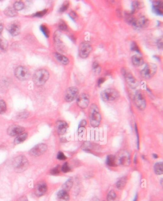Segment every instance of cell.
Returning a JSON list of instances; mask_svg holds the SVG:
<instances>
[{
    "instance_id": "6da1fadb",
    "label": "cell",
    "mask_w": 163,
    "mask_h": 201,
    "mask_svg": "<svg viewBox=\"0 0 163 201\" xmlns=\"http://www.w3.org/2000/svg\"><path fill=\"white\" fill-rule=\"evenodd\" d=\"M89 122L92 127H98L101 123L102 117L98 107L96 104H92L89 110Z\"/></svg>"
},
{
    "instance_id": "7a4b0ae2",
    "label": "cell",
    "mask_w": 163,
    "mask_h": 201,
    "mask_svg": "<svg viewBox=\"0 0 163 201\" xmlns=\"http://www.w3.org/2000/svg\"><path fill=\"white\" fill-rule=\"evenodd\" d=\"M49 77V74L47 70L45 69H40L35 72L33 79L36 85L40 86L44 85L48 80Z\"/></svg>"
},
{
    "instance_id": "3957f363",
    "label": "cell",
    "mask_w": 163,
    "mask_h": 201,
    "mask_svg": "<svg viewBox=\"0 0 163 201\" xmlns=\"http://www.w3.org/2000/svg\"><path fill=\"white\" fill-rule=\"evenodd\" d=\"M13 163L15 171L18 173L26 171L29 166L28 160L24 156H19L16 157Z\"/></svg>"
},
{
    "instance_id": "277c9868",
    "label": "cell",
    "mask_w": 163,
    "mask_h": 201,
    "mask_svg": "<svg viewBox=\"0 0 163 201\" xmlns=\"http://www.w3.org/2000/svg\"><path fill=\"white\" fill-rule=\"evenodd\" d=\"M116 165L128 166L130 164V156L127 151L122 150L115 156Z\"/></svg>"
},
{
    "instance_id": "5b68a950",
    "label": "cell",
    "mask_w": 163,
    "mask_h": 201,
    "mask_svg": "<svg viewBox=\"0 0 163 201\" xmlns=\"http://www.w3.org/2000/svg\"><path fill=\"white\" fill-rule=\"evenodd\" d=\"M119 96L120 93L118 91L114 89H106L101 93V97L104 102H109L115 100Z\"/></svg>"
},
{
    "instance_id": "8992f818",
    "label": "cell",
    "mask_w": 163,
    "mask_h": 201,
    "mask_svg": "<svg viewBox=\"0 0 163 201\" xmlns=\"http://www.w3.org/2000/svg\"><path fill=\"white\" fill-rule=\"evenodd\" d=\"M158 67L155 64L149 63L145 65L144 68L141 71L142 77L145 79L152 78L156 73Z\"/></svg>"
},
{
    "instance_id": "52a82bcc",
    "label": "cell",
    "mask_w": 163,
    "mask_h": 201,
    "mask_svg": "<svg viewBox=\"0 0 163 201\" xmlns=\"http://www.w3.org/2000/svg\"><path fill=\"white\" fill-rule=\"evenodd\" d=\"M122 73L125 78V80L128 85L131 88L135 89L139 85V82L136 79L135 77L130 72H128L125 69H122Z\"/></svg>"
},
{
    "instance_id": "ba28073f",
    "label": "cell",
    "mask_w": 163,
    "mask_h": 201,
    "mask_svg": "<svg viewBox=\"0 0 163 201\" xmlns=\"http://www.w3.org/2000/svg\"><path fill=\"white\" fill-rule=\"evenodd\" d=\"M92 46L87 42H83L79 45L78 53L79 57L82 58H86L88 57L92 52Z\"/></svg>"
},
{
    "instance_id": "9c48e42d",
    "label": "cell",
    "mask_w": 163,
    "mask_h": 201,
    "mask_svg": "<svg viewBox=\"0 0 163 201\" xmlns=\"http://www.w3.org/2000/svg\"><path fill=\"white\" fill-rule=\"evenodd\" d=\"M15 75L19 80H25L30 78V72L27 68L19 66L15 70Z\"/></svg>"
},
{
    "instance_id": "30bf717a",
    "label": "cell",
    "mask_w": 163,
    "mask_h": 201,
    "mask_svg": "<svg viewBox=\"0 0 163 201\" xmlns=\"http://www.w3.org/2000/svg\"><path fill=\"white\" fill-rule=\"evenodd\" d=\"M79 94L78 89L76 87H69L66 90L65 94V100L66 102H72L77 98Z\"/></svg>"
},
{
    "instance_id": "8fae6325",
    "label": "cell",
    "mask_w": 163,
    "mask_h": 201,
    "mask_svg": "<svg viewBox=\"0 0 163 201\" xmlns=\"http://www.w3.org/2000/svg\"><path fill=\"white\" fill-rule=\"evenodd\" d=\"M134 102L136 106L140 110H144L146 105V100L144 95L141 92H138L134 96Z\"/></svg>"
},
{
    "instance_id": "7c38bea8",
    "label": "cell",
    "mask_w": 163,
    "mask_h": 201,
    "mask_svg": "<svg viewBox=\"0 0 163 201\" xmlns=\"http://www.w3.org/2000/svg\"><path fill=\"white\" fill-rule=\"evenodd\" d=\"M47 146L45 144H38L34 146L29 151V154L32 156L37 157L44 154L47 150Z\"/></svg>"
},
{
    "instance_id": "4fadbf2b",
    "label": "cell",
    "mask_w": 163,
    "mask_h": 201,
    "mask_svg": "<svg viewBox=\"0 0 163 201\" xmlns=\"http://www.w3.org/2000/svg\"><path fill=\"white\" fill-rule=\"evenodd\" d=\"M77 104L78 106L82 109H86L89 105V96L87 94L82 93L77 97Z\"/></svg>"
},
{
    "instance_id": "5bb4252c",
    "label": "cell",
    "mask_w": 163,
    "mask_h": 201,
    "mask_svg": "<svg viewBox=\"0 0 163 201\" xmlns=\"http://www.w3.org/2000/svg\"><path fill=\"white\" fill-rule=\"evenodd\" d=\"M25 131L24 127L18 125H11L10 126L7 130V133L9 135L11 136H18L23 133Z\"/></svg>"
},
{
    "instance_id": "9a60e30c",
    "label": "cell",
    "mask_w": 163,
    "mask_h": 201,
    "mask_svg": "<svg viewBox=\"0 0 163 201\" xmlns=\"http://www.w3.org/2000/svg\"><path fill=\"white\" fill-rule=\"evenodd\" d=\"M47 190V185L45 182H39L36 186L35 193L37 196H41L46 193Z\"/></svg>"
},
{
    "instance_id": "2e32d148",
    "label": "cell",
    "mask_w": 163,
    "mask_h": 201,
    "mask_svg": "<svg viewBox=\"0 0 163 201\" xmlns=\"http://www.w3.org/2000/svg\"><path fill=\"white\" fill-rule=\"evenodd\" d=\"M68 124L64 121H59L56 124V129L59 135H64L67 130Z\"/></svg>"
},
{
    "instance_id": "e0dca14e",
    "label": "cell",
    "mask_w": 163,
    "mask_h": 201,
    "mask_svg": "<svg viewBox=\"0 0 163 201\" xmlns=\"http://www.w3.org/2000/svg\"><path fill=\"white\" fill-rule=\"evenodd\" d=\"M149 23V21L148 19L144 16H142L137 20L135 19L134 26L139 27H145L148 26Z\"/></svg>"
},
{
    "instance_id": "ac0fdd59",
    "label": "cell",
    "mask_w": 163,
    "mask_h": 201,
    "mask_svg": "<svg viewBox=\"0 0 163 201\" xmlns=\"http://www.w3.org/2000/svg\"><path fill=\"white\" fill-rule=\"evenodd\" d=\"M8 30L12 36H17L20 32V26L18 23H15L9 26Z\"/></svg>"
},
{
    "instance_id": "d6986e66",
    "label": "cell",
    "mask_w": 163,
    "mask_h": 201,
    "mask_svg": "<svg viewBox=\"0 0 163 201\" xmlns=\"http://www.w3.org/2000/svg\"><path fill=\"white\" fill-rule=\"evenodd\" d=\"M132 62L136 67H140L144 64V59L140 55H134L132 57Z\"/></svg>"
},
{
    "instance_id": "ffe728a7",
    "label": "cell",
    "mask_w": 163,
    "mask_h": 201,
    "mask_svg": "<svg viewBox=\"0 0 163 201\" xmlns=\"http://www.w3.org/2000/svg\"><path fill=\"white\" fill-rule=\"evenodd\" d=\"M55 58L59 62L63 65H68L69 62V60L67 57L58 53H55L54 54Z\"/></svg>"
},
{
    "instance_id": "44dd1931",
    "label": "cell",
    "mask_w": 163,
    "mask_h": 201,
    "mask_svg": "<svg viewBox=\"0 0 163 201\" xmlns=\"http://www.w3.org/2000/svg\"><path fill=\"white\" fill-rule=\"evenodd\" d=\"M57 198L58 201H69L70 199V197L67 192L63 190L58 192Z\"/></svg>"
},
{
    "instance_id": "7402d4cb",
    "label": "cell",
    "mask_w": 163,
    "mask_h": 201,
    "mask_svg": "<svg viewBox=\"0 0 163 201\" xmlns=\"http://www.w3.org/2000/svg\"><path fill=\"white\" fill-rule=\"evenodd\" d=\"M153 11L158 15H162L163 13V5L159 1H155L153 3Z\"/></svg>"
},
{
    "instance_id": "603a6c76",
    "label": "cell",
    "mask_w": 163,
    "mask_h": 201,
    "mask_svg": "<svg viewBox=\"0 0 163 201\" xmlns=\"http://www.w3.org/2000/svg\"><path fill=\"white\" fill-rule=\"evenodd\" d=\"M59 33H60L58 32V31L56 32L55 33V35L54 36L55 41L56 43V45H57L59 50L64 51L65 48H64V45L63 44L61 40V36H60V34Z\"/></svg>"
},
{
    "instance_id": "cb8c5ba5",
    "label": "cell",
    "mask_w": 163,
    "mask_h": 201,
    "mask_svg": "<svg viewBox=\"0 0 163 201\" xmlns=\"http://www.w3.org/2000/svg\"><path fill=\"white\" fill-rule=\"evenodd\" d=\"M27 136H28L27 133H22V134L17 136V137H16L15 139L14 143L15 144H19L20 143H22L26 139Z\"/></svg>"
},
{
    "instance_id": "d4e9b609",
    "label": "cell",
    "mask_w": 163,
    "mask_h": 201,
    "mask_svg": "<svg viewBox=\"0 0 163 201\" xmlns=\"http://www.w3.org/2000/svg\"><path fill=\"white\" fill-rule=\"evenodd\" d=\"M154 171L157 175H161L163 173V162H159L156 163L154 166Z\"/></svg>"
},
{
    "instance_id": "484cf974",
    "label": "cell",
    "mask_w": 163,
    "mask_h": 201,
    "mask_svg": "<svg viewBox=\"0 0 163 201\" xmlns=\"http://www.w3.org/2000/svg\"><path fill=\"white\" fill-rule=\"evenodd\" d=\"M5 14L8 16L13 17L17 15V11L14 9V7H9L5 10Z\"/></svg>"
},
{
    "instance_id": "4316f807",
    "label": "cell",
    "mask_w": 163,
    "mask_h": 201,
    "mask_svg": "<svg viewBox=\"0 0 163 201\" xmlns=\"http://www.w3.org/2000/svg\"><path fill=\"white\" fill-rule=\"evenodd\" d=\"M73 185V180L72 178H70L63 185V190L68 192L71 189Z\"/></svg>"
},
{
    "instance_id": "83f0119b",
    "label": "cell",
    "mask_w": 163,
    "mask_h": 201,
    "mask_svg": "<svg viewBox=\"0 0 163 201\" xmlns=\"http://www.w3.org/2000/svg\"><path fill=\"white\" fill-rule=\"evenodd\" d=\"M127 182V179L126 177L122 178L120 180L118 181L116 183V187L119 190H122L124 188Z\"/></svg>"
},
{
    "instance_id": "f1b7e54d",
    "label": "cell",
    "mask_w": 163,
    "mask_h": 201,
    "mask_svg": "<svg viewBox=\"0 0 163 201\" xmlns=\"http://www.w3.org/2000/svg\"><path fill=\"white\" fill-rule=\"evenodd\" d=\"M106 163L109 166L113 167L116 166L115 162V156L110 155L107 157Z\"/></svg>"
},
{
    "instance_id": "f546056e",
    "label": "cell",
    "mask_w": 163,
    "mask_h": 201,
    "mask_svg": "<svg viewBox=\"0 0 163 201\" xmlns=\"http://www.w3.org/2000/svg\"><path fill=\"white\" fill-rule=\"evenodd\" d=\"M93 71L95 74H98L101 71V67L99 63L97 61H95L92 64Z\"/></svg>"
},
{
    "instance_id": "4dcf8cb0",
    "label": "cell",
    "mask_w": 163,
    "mask_h": 201,
    "mask_svg": "<svg viewBox=\"0 0 163 201\" xmlns=\"http://www.w3.org/2000/svg\"><path fill=\"white\" fill-rule=\"evenodd\" d=\"M116 193L113 190H112L109 192L107 196L108 201H116Z\"/></svg>"
},
{
    "instance_id": "1f68e13d",
    "label": "cell",
    "mask_w": 163,
    "mask_h": 201,
    "mask_svg": "<svg viewBox=\"0 0 163 201\" xmlns=\"http://www.w3.org/2000/svg\"><path fill=\"white\" fill-rule=\"evenodd\" d=\"M13 7L16 11L22 10L24 7V3L20 1L16 2L14 3Z\"/></svg>"
},
{
    "instance_id": "d6a6232c",
    "label": "cell",
    "mask_w": 163,
    "mask_h": 201,
    "mask_svg": "<svg viewBox=\"0 0 163 201\" xmlns=\"http://www.w3.org/2000/svg\"><path fill=\"white\" fill-rule=\"evenodd\" d=\"M6 110V104L4 100H0V114L5 113Z\"/></svg>"
},
{
    "instance_id": "836d02e7",
    "label": "cell",
    "mask_w": 163,
    "mask_h": 201,
    "mask_svg": "<svg viewBox=\"0 0 163 201\" xmlns=\"http://www.w3.org/2000/svg\"><path fill=\"white\" fill-rule=\"evenodd\" d=\"M61 170L64 173H67L71 171L70 167L67 162H66L63 164V165L62 167Z\"/></svg>"
},
{
    "instance_id": "e575fe53",
    "label": "cell",
    "mask_w": 163,
    "mask_h": 201,
    "mask_svg": "<svg viewBox=\"0 0 163 201\" xmlns=\"http://www.w3.org/2000/svg\"><path fill=\"white\" fill-rule=\"evenodd\" d=\"M41 30H42V31L46 37H48L49 36V31L47 27L46 26L44 25H42L41 26Z\"/></svg>"
},
{
    "instance_id": "d590c367",
    "label": "cell",
    "mask_w": 163,
    "mask_h": 201,
    "mask_svg": "<svg viewBox=\"0 0 163 201\" xmlns=\"http://www.w3.org/2000/svg\"><path fill=\"white\" fill-rule=\"evenodd\" d=\"M7 44L4 39L0 38V49L5 50L7 47Z\"/></svg>"
},
{
    "instance_id": "8d00e7d4",
    "label": "cell",
    "mask_w": 163,
    "mask_h": 201,
    "mask_svg": "<svg viewBox=\"0 0 163 201\" xmlns=\"http://www.w3.org/2000/svg\"><path fill=\"white\" fill-rule=\"evenodd\" d=\"M59 29L62 30H66L67 29V25L64 21H61L58 25Z\"/></svg>"
},
{
    "instance_id": "74e56055",
    "label": "cell",
    "mask_w": 163,
    "mask_h": 201,
    "mask_svg": "<svg viewBox=\"0 0 163 201\" xmlns=\"http://www.w3.org/2000/svg\"><path fill=\"white\" fill-rule=\"evenodd\" d=\"M131 49L133 51H135L139 53L140 50L138 46L137 45V44L134 42H133L131 44Z\"/></svg>"
},
{
    "instance_id": "f35d334b",
    "label": "cell",
    "mask_w": 163,
    "mask_h": 201,
    "mask_svg": "<svg viewBox=\"0 0 163 201\" xmlns=\"http://www.w3.org/2000/svg\"><path fill=\"white\" fill-rule=\"evenodd\" d=\"M57 158L58 160H64L67 159L66 156L64 155V153L62 152H58L57 154Z\"/></svg>"
},
{
    "instance_id": "ab89813d",
    "label": "cell",
    "mask_w": 163,
    "mask_h": 201,
    "mask_svg": "<svg viewBox=\"0 0 163 201\" xmlns=\"http://www.w3.org/2000/svg\"><path fill=\"white\" fill-rule=\"evenodd\" d=\"M68 6H69L68 2H65L61 7V9H60V11L61 12H63L65 11L68 8Z\"/></svg>"
},
{
    "instance_id": "60d3db41",
    "label": "cell",
    "mask_w": 163,
    "mask_h": 201,
    "mask_svg": "<svg viewBox=\"0 0 163 201\" xmlns=\"http://www.w3.org/2000/svg\"><path fill=\"white\" fill-rule=\"evenodd\" d=\"M69 16L71 17V18L73 20H76L77 18H78V16L77 14L75 12L71 11V12H69Z\"/></svg>"
},
{
    "instance_id": "b9f144b4",
    "label": "cell",
    "mask_w": 163,
    "mask_h": 201,
    "mask_svg": "<svg viewBox=\"0 0 163 201\" xmlns=\"http://www.w3.org/2000/svg\"><path fill=\"white\" fill-rule=\"evenodd\" d=\"M47 10H43L41 11L35 13V16L37 17H42L44 16L47 13Z\"/></svg>"
},
{
    "instance_id": "7bdbcfd3",
    "label": "cell",
    "mask_w": 163,
    "mask_h": 201,
    "mask_svg": "<svg viewBox=\"0 0 163 201\" xmlns=\"http://www.w3.org/2000/svg\"><path fill=\"white\" fill-rule=\"evenodd\" d=\"M59 173V170L58 169V167L55 168L51 171V173L53 175H57Z\"/></svg>"
},
{
    "instance_id": "ee69618b",
    "label": "cell",
    "mask_w": 163,
    "mask_h": 201,
    "mask_svg": "<svg viewBox=\"0 0 163 201\" xmlns=\"http://www.w3.org/2000/svg\"><path fill=\"white\" fill-rule=\"evenodd\" d=\"M86 125H87V122H86V120H83L79 124V128H84L86 126Z\"/></svg>"
},
{
    "instance_id": "f6af8a7d",
    "label": "cell",
    "mask_w": 163,
    "mask_h": 201,
    "mask_svg": "<svg viewBox=\"0 0 163 201\" xmlns=\"http://www.w3.org/2000/svg\"><path fill=\"white\" fill-rule=\"evenodd\" d=\"M104 81H105V79L103 78H100L98 80V85H101L103 83H104Z\"/></svg>"
},
{
    "instance_id": "bcb514c9",
    "label": "cell",
    "mask_w": 163,
    "mask_h": 201,
    "mask_svg": "<svg viewBox=\"0 0 163 201\" xmlns=\"http://www.w3.org/2000/svg\"><path fill=\"white\" fill-rule=\"evenodd\" d=\"M158 45L159 46V48H162V47H163V40H162V39H159V40L158 41Z\"/></svg>"
},
{
    "instance_id": "7dc6e473",
    "label": "cell",
    "mask_w": 163,
    "mask_h": 201,
    "mask_svg": "<svg viewBox=\"0 0 163 201\" xmlns=\"http://www.w3.org/2000/svg\"><path fill=\"white\" fill-rule=\"evenodd\" d=\"M17 201H28L26 197L22 196Z\"/></svg>"
},
{
    "instance_id": "c3c4849f",
    "label": "cell",
    "mask_w": 163,
    "mask_h": 201,
    "mask_svg": "<svg viewBox=\"0 0 163 201\" xmlns=\"http://www.w3.org/2000/svg\"><path fill=\"white\" fill-rule=\"evenodd\" d=\"M2 30H3V25L2 23H0V35L1 34Z\"/></svg>"
},
{
    "instance_id": "681fc988",
    "label": "cell",
    "mask_w": 163,
    "mask_h": 201,
    "mask_svg": "<svg viewBox=\"0 0 163 201\" xmlns=\"http://www.w3.org/2000/svg\"><path fill=\"white\" fill-rule=\"evenodd\" d=\"M153 156L154 157H155V158H157V157H158V155H156V154H154V156Z\"/></svg>"
}]
</instances>
